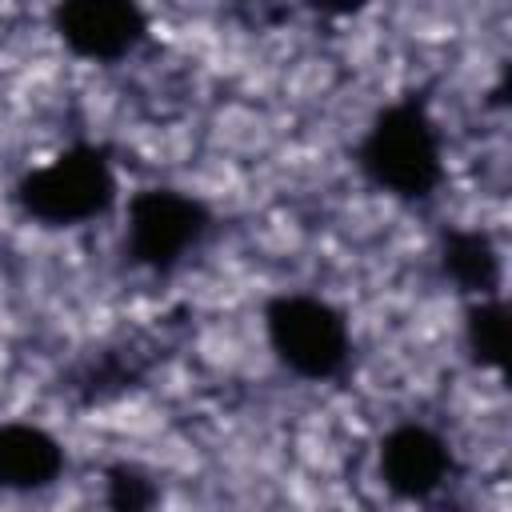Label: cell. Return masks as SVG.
I'll use <instances>...</instances> for the list:
<instances>
[{
    "instance_id": "obj_1",
    "label": "cell",
    "mask_w": 512,
    "mask_h": 512,
    "mask_svg": "<svg viewBox=\"0 0 512 512\" xmlns=\"http://www.w3.org/2000/svg\"><path fill=\"white\" fill-rule=\"evenodd\" d=\"M360 168L388 196H432L444 180V140L428 108L416 100L388 104L360 140Z\"/></svg>"
},
{
    "instance_id": "obj_2",
    "label": "cell",
    "mask_w": 512,
    "mask_h": 512,
    "mask_svg": "<svg viewBox=\"0 0 512 512\" xmlns=\"http://www.w3.org/2000/svg\"><path fill=\"white\" fill-rule=\"evenodd\" d=\"M116 168L104 156V148L92 144H72L48 164H36L20 184L16 200L20 208L52 228H72L88 224L112 212L116 204Z\"/></svg>"
},
{
    "instance_id": "obj_3",
    "label": "cell",
    "mask_w": 512,
    "mask_h": 512,
    "mask_svg": "<svg viewBox=\"0 0 512 512\" xmlns=\"http://www.w3.org/2000/svg\"><path fill=\"white\" fill-rule=\"evenodd\" d=\"M276 360L300 380H332L352 360V328L340 308L308 292H284L264 308Z\"/></svg>"
},
{
    "instance_id": "obj_4",
    "label": "cell",
    "mask_w": 512,
    "mask_h": 512,
    "mask_svg": "<svg viewBox=\"0 0 512 512\" xmlns=\"http://www.w3.org/2000/svg\"><path fill=\"white\" fill-rule=\"evenodd\" d=\"M208 208L180 188H140L124 208L128 256L152 272H172L208 236Z\"/></svg>"
},
{
    "instance_id": "obj_5",
    "label": "cell",
    "mask_w": 512,
    "mask_h": 512,
    "mask_svg": "<svg viewBox=\"0 0 512 512\" xmlns=\"http://www.w3.org/2000/svg\"><path fill=\"white\" fill-rule=\"evenodd\" d=\"M52 28L72 56L116 64L144 44L148 12L140 0H56Z\"/></svg>"
},
{
    "instance_id": "obj_6",
    "label": "cell",
    "mask_w": 512,
    "mask_h": 512,
    "mask_svg": "<svg viewBox=\"0 0 512 512\" xmlns=\"http://www.w3.org/2000/svg\"><path fill=\"white\" fill-rule=\"evenodd\" d=\"M452 472V444L428 424H396L380 444V480L404 500L436 496Z\"/></svg>"
},
{
    "instance_id": "obj_7",
    "label": "cell",
    "mask_w": 512,
    "mask_h": 512,
    "mask_svg": "<svg viewBox=\"0 0 512 512\" xmlns=\"http://www.w3.org/2000/svg\"><path fill=\"white\" fill-rule=\"evenodd\" d=\"M64 448L52 432L8 420L0 424V488L4 492H36L64 476Z\"/></svg>"
},
{
    "instance_id": "obj_8",
    "label": "cell",
    "mask_w": 512,
    "mask_h": 512,
    "mask_svg": "<svg viewBox=\"0 0 512 512\" xmlns=\"http://www.w3.org/2000/svg\"><path fill=\"white\" fill-rule=\"evenodd\" d=\"M444 272L460 284V292H472V300L500 292V252L488 240V232H476V228L448 232V240H444Z\"/></svg>"
},
{
    "instance_id": "obj_9",
    "label": "cell",
    "mask_w": 512,
    "mask_h": 512,
    "mask_svg": "<svg viewBox=\"0 0 512 512\" xmlns=\"http://www.w3.org/2000/svg\"><path fill=\"white\" fill-rule=\"evenodd\" d=\"M468 348L484 368H504L508 364V312L500 292L496 296H476L468 304V324H464Z\"/></svg>"
},
{
    "instance_id": "obj_10",
    "label": "cell",
    "mask_w": 512,
    "mask_h": 512,
    "mask_svg": "<svg viewBox=\"0 0 512 512\" xmlns=\"http://www.w3.org/2000/svg\"><path fill=\"white\" fill-rule=\"evenodd\" d=\"M320 12H328V16H348V12H356V8H364V0H312Z\"/></svg>"
}]
</instances>
